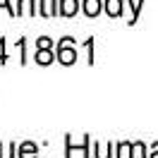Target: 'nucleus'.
Segmentation results:
<instances>
[{
    "label": "nucleus",
    "mask_w": 158,
    "mask_h": 158,
    "mask_svg": "<svg viewBox=\"0 0 158 158\" xmlns=\"http://www.w3.org/2000/svg\"><path fill=\"white\" fill-rule=\"evenodd\" d=\"M36 17V0H19L17 5V17Z\"/></svg>",
    "instance_id": "obj_4"
},
{
    "label": "nucleus",
    "mask_w": 158,
    "mask_h": 158,
    "mask_svg": "<svg viewBox=\"0 0 158 158\" xmlns=\"http://www.w3.org/2000/svg\"><path fill=\"white\" fill-rule=\"evenodd\" d=\"M58 7H60V2H55V0H41L39 12L43 17H55V15H58Z\"/></svg>",
    "instance_id": "obj_5"
},
{
    "label": "nucleus",
    "mask_w": 158,
    "mask_h": 158,
    "mask_svg": "<svg viewBox=\"0 0 158 158\" xmlns=\"http://www.w3.org/2000/svg\"><path fill=\"white\" fill-rule=\"evenodd\" d=\"M84 12L86 17H96L101 12V0H84Z\"/></svg>",
    "instance_id": "obj_8"
},
{
    "label": "nucleus",
    "mask_w": 158,
    "mask_h": 158,
    "mask_svg": "<svg viewBox=\"0 0 158 158\" xmlns=\"http://www.w3.org/2000/svg\"><path fill=\"white\" fill-rule=\"evenodd\" d=\"M132 153H137V158H148L144 141H134V144H132ZM132 153H129V156H132ZM129 156H127V158H129Z\"/></svg>",
    "instance_id": "obj_10"
},
{
    "label": "nucleus",
    "mask_w": 158,
    "mask_h": 158,
    "mask_svg": "<svg viewBox=\"0 0 158 158\" xmlns=\"http://www.w3.org/2000/svg\"><path fill=\"white\" fill-rule=\"evenodd\" d=\"M0 7H2V10H7V15H10V17H17V10L10 5V0H0Z\"/></svg>",
    "instance_id": "obj_12"
},
{
    "label": "nucleus",
    "mask_w": 158,
    "mask_h": 158,
    "mask_svg": "<svg viewBox=\"0 0 158 158\" xmlns=\"http://www.w3.org/2000/svg\"><path fill=\"white\" fill-rule=\"evenodd\" d=\"M17 158H39V146H36L34 141H24V144H19Z\"/></svg>",
    "instance_id": "obj_3"
},
{
    "label": "nucleus",
    "mask_w": 158,
    "mask_h": 158,
    "mask_svg": "<svg viewBox=\"0 0 158 158\" xmlns=\"http://www.w3.org/2000/svg\"><path fill=\"white\" fill-rule=\"evenodd\" d=\"M0 62H7V55H5V39H0Z\"/></svg>",
    "instance_id": "obj_14"
},
{
    "label": "nucleus",
    "mask_w": 158,
    "mask_h": 158,
    "mask_svg": "<svg viewBox=\"0 0 158 158\" xmlns=\"http://www.w3.org/2000/svg\"><path fill=\"white\" fill-rule=\"evenodd\" d=\"M79 10V0H60V7H58V15L60 17H67L72 19Z\"/></svg>",
    "instance_id": "obj_2"
},
{
    "label": "nucleus",
    "mask_w": 158,
    "mask_h": 158,
    "mask_svg": "<svg viewBox=\"0 0 158 158\" xmlns=\"http://www.w3.org/2000/svg\"><path fill=\"white\" fill-rule=\"evenodd\" d=\"M55 58L58 62L62 65H74V60H77V48H74V41L65 36V39H60L58 48H55Z\"/></svg>",
    "instance_id": "obj_1"
},
{
    "label": "nucleus",
    "mask_w": 158,
    "mask_h": 158,
    "mask_svg": "<svg viewBox=\"0 0 158 158\" xmlns=\"http://www.w3.org/2000/svg\"><path fill=\"white\" fill-rule=\"evenodd\" d=\"M0 158H17V144L12 141V144H7V148H5V144H0Z\"/></svg>",
    "instance_id": "obj_9"
},
{
    "label": "nucleus",
    "mask_w": 158,
    "mask_h": 158,
    "mask_svg": "<svg viewBox=\"0 0 158 158\" xmlns=\"http://www.w3.org/2000/svg\"><path fill=\"white\" fill-rule=\"evenodd\" d=\"M55 60V53H53V48H36V62L39 65H50Z\"/></svg>",
    "instance_id": "obj_6"
},
{
    "label": "nucleus",
    "mask_w": 158,
    "mask_h": 158,
    "mask_svg": "<svg viewBox=\"0 0 158 158\" xmlns=\"http://www.w3.org/2000/svg\"><path fill=\"white\" fill-rule=\"evenodd\" d=\"M36 48H53V41H50L48 36H41V39L36 41Z\"/></svg>",
    "instance_id": "obj_13"
},
{
    "label": "nucleus",
    "mask_w": 158,
    "mask_h": 158,
    "mask_svg": "<svg viewBox=\"0 0 158 158\" xmlns=\"http://www.w3.org/2000/svg\"><path fill=\"white\" fill-rule=\"evenodd\" d=\"M148 158H158V141H153V146H151V156Z\"/></svg>",
    "instance_id": "obj_15"
},
{
    "label": "nucleus",
    "mask_w": 158,
    "mask_h": 158,
    "mask_svg": "<svg viewBox=\"0 0 158 158\" xmlns=\"http://www.w3.org/2000/svg\"><path fill=\"white\" fill-rule=\"evenodd\" d=\"M103 5H106L108 17H120L122 15V0H106Z\"/></svg>",
    "instance_id": "obj_7"
},
{
    "label": "nucleus",
    "mask_w": 158,
    "mask_h": 158,
    "mask_svg": "<svg viewBox=\"0 0 158 158\" xmlns=\"http://www.w3.org/2000/svg\"><path fill=\"white\" fill-rule=\"evenodd\" d=\"M89 144H91V137H89V134H84V144H81V146H74V148H79V151H81V153H84V158H91Z\"/></svg>",
    "instance_id": "obj_11"
}]
</instances>
